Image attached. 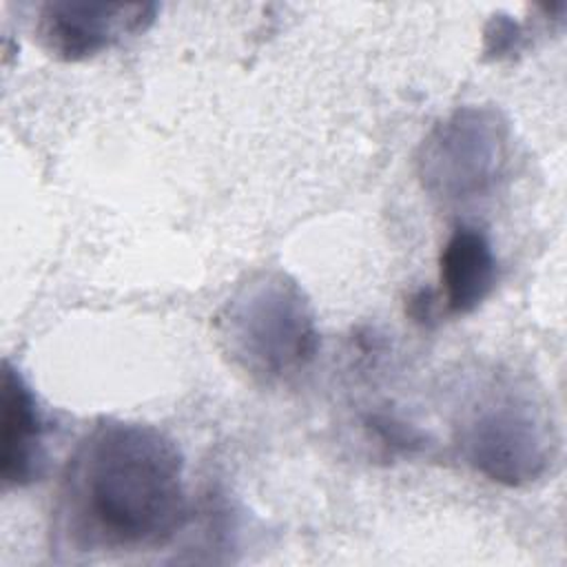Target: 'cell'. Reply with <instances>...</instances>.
I'll use <instances>...</instances> for the list:
<instances>
[{"instance_id": "obj_1", "label": "cell", "mask_w": 567, "mask_h": 567, "mask_svg": "<svg viewBox=\"0 0 567 567\" xmlns=\"http://www.w3.org/2000/svg\"><path fill=\"white\" fill-rule=\"evenodd\" d=\"M188 523L184 456L162 430L102 419L69 454L51 512L53 549L71 560L151 551Z\"/></svg>"}, {"instance_id": "obj_2", "label": "cell", "mask_w": 567, "mask_h": 567, "mask_svg": "<svg viewBox=\"0 0 567 567\" xmlns=\"http://www.w3.org/2000/svg\"><path fill=\"white\" fill-rule=\"evenodd\" d=\"M230 363L255 383L277 385L301 374L319 352L315 308L284 270L250 272L215 317Z\"/></svg>"}, {"instance_id": "obj_3", "label": "cell", "mask_w": 567, "mask_h": 567, "mask_svg": "<svg viewBox=\"0 0 567 567\" xmlns=\"http://www.w3.org/2000/svg\"><path fill=\"white\" fill-rule=\"evenodd\" d=\"M458 447L485 478L523 487L547 474L556 439L536 394L525 385L503 383L489 388L463 416Z\"/></svg>"}, {"instance_id": "obj_4", "label": "cell", "mask_w": 567, "mask_h": 567, "mask_svg": "<svg viewBox=\"0 0 567 567\" xmlns=\"http://www.w3.org/2000/svg\"><path fill=\"white\" fill-rule=\"evenodd\" d=\"M509 153L507 120L492 106H461L423 140L416 171L423 188L443 202H470L492 193Z\"/></svg>"}, {"instance_id": "obj_5", "label": "cell", "mask_w": 567, "mask_h": 567, "mask_svg": "<svg viewBox=\"0 0 567 567\" xmlns=\"http://www.w3.org/2000/svg\"><path fill=\"white\" fill-rule=\"evenodd\" d=\"M155 13L153 2L49 0L38 7L35 38L53 58L78 62L144 33Z\"/></svg>"}, {"instance_id": "obj_6", "label": "cell", "mask_w": 567, "mask_h": 567, "mask_svg": "<svg viewBox=\"0 0 567 567\" xmlns=\"http://www.w3.org/2000/svg\"><path fill=\"white\" fill-rule=\"evenodd\" d=\"M0 478L4 487L33 483L44 463V419L33 388L22 372L2 365V436Z\"/></svg>"}, {"instance_id": "obj_7", "label": "cell", "mask_w": 567, "mask_h": 567, "mask_svg": "<svg viewBox=\"0 0 567 567\" xmlns=\"http://www.w3.org/2000/svg\"><path fill=\"white\" fill-rule=\"evenodd\" d=\"M496 255L487 233L458 224L441 250L443 301L452 315L474 312L496 286Z\"/></svg>"}, {"instance_id": "obj_8", "label": "cell", "mask_w": 567, "mask_h": 567, "mask_svg": "<svg viewBox=\"0 0 567 567\" xmlns=\"http://www.w3.org/2000/svg\"><path fill=\"white\" fill-rule=\"evenodd\" d=\"M520 38H523V33H520L518 24L512 18L498 16V18L492 20V24L487 29V35H485L487 51L494 53L496 58L514 53L520 47Z\"/></svg>"}]
</instances>
